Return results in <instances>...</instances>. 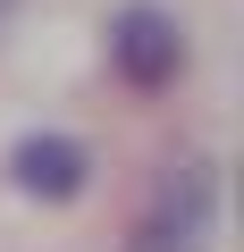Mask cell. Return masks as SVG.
Here are the masks:
<instances>
[{"label": "cell", "mask_w": 244, "mask_h": 252, "mask_svg": "<svg viewBox=\"0 0 244 252\" xmlns=\"http://www.w3.org/2000/svg\"><path fill=\"white\" fill-rule=\"evenodd\" d=\"M109 67L135 93H169L185 76V26L160 9V0H127V9L109 17Z\"/></svg>", "instance_id": "cell-2"}, {"label": "cell", "mask_w": 244, "mask_h": 252, "mask_svg": "<svg viewBox=\"0 0 244 252\" xmlns=\"http://www.w3.org/2000/svg\"><path fill=\"white\" fill-rule=\"evenodd\" d=\"M9 177H17V193H34V202H76V193L93 185V152H84L76 135H26V143L9 152Z\"/></svg>", "instance_id": "cell-3"}, {"label": "cell", "mask_w": 244, "mask_h": 252, "mask_svg": "<svg viewBox=\"0 0 244 252\" xmlns=\"http://www.w3.org/2000/svg\"><path fill=\"white\" fill-rule=\"evenodd\" d=\"M17 9H26V0H0V34H9V26H17Z\"/></svg>", "instance_id": "cell-4"}, {"label": "cell", "mask_w": 244, "mask_h": 252, "mask_svg": "<svg viewBox=\"0 0 244 252\" xmlns=\"http://www.w3.org/2000/svg\"><path fill=\"white\" fill-rule=\"evenodd\" d=\"M210 219H219V177L210 160H169L135 210L127 252H210Z\"/></svg>", "instance_id": "cell-1"}]
</instances>
